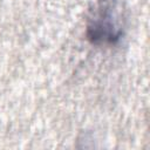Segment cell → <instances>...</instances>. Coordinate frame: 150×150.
Here are the masks:
<instances>
[{
	"label": "cell",
	"instance_id": "6da1fadb",
	"mask_svg": "<svg viewBox=\"0 0 150 150\" xmlns=\"http://www.w3.org/2000/svg\"><path fill=\"white\" fill-rule=\"evenodd\" d=\"M88 40L94 45H114L122 36L117 0H97L90 9L87 30Z\"/></svg>",
	"mask_w": 150,
	"mask_h": 150
}]
</instances>
